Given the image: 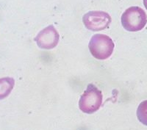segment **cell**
<instances>
[{"mask_svg":"<svg viewBox=\"0 0 147 130\" xmlns=\"http://www.w3.org/2000/svg\"><path fill=\"white\" fill-rule=\"evenodd\" d=\"M113 41L104 34L93 35L88 43V48L93 57L97 60H106L112 55L114 50Z\"/></svg>","mask_w":147,"mask_h":130,"instance_id":"6da1fadb","label":"cell"},{"mask_svg":"<svg viewBox=\"0 0 147 130\" xmlns=\"http://www.w3.org/2000/svg\"><path fill=\"white\" fill-rule=\"evenodd\" d=\"M121 22L123 27L129 32H138L143 30L146 24V13L137 6L130 7L122 14Z\"/></svg>","mask_w":147,"mask_h":130,"instance_id":"7a4b0ae2","label":"cell"},{"mask_svg":"<svg viewBox=\"0 0 147 130\" xmlns=\"http://www.w3.org/2000/svg\"><path fill=\"white\" fill-rule=\"evenodd\" d=\"M102 91L94 84H89L80 98L79 107L85 113H94L102 106Z\"/></svg>","mask_w":147,"mask_h":130,"instance_id":"3957f363","label":"cell"},{"mask_svg":"<svg viewBox=\"0 0 147 130\" xmlns=\"http://www.w3.org/2000/svg\"><path fill=\"white\" fill-rule=\"evenodd\" d=\"M112 18L107 13L100 10L88 12L82 17L84 25L88 30L97 32L109 27Z\"/></svg>","mask_w":147,"mask_h":130,"instance_id":"277c9868","label":"cell"},{"mask_svg":"<svg viewBox=\"0 0 147 130\" xmlns=\"http://www.w3.org/2000/svg\"><path fill=\"white\" fill-rule=\"evenodd\" d=\"M34 40L39 48L42 49H52L58 44L60 35L53 25H49L42 30Z\"/></svg>","mask_w":147,"mask_h":130,"instance_id":"5b68a950","label":"cell"},{"mask_svg":"<svg viewBox=\"0 0 147 130\" xmlns=\"http://www.w3.org/2000/svg\"><path fill=\"white\" fill-rule=\"evenodd\" d=\"M15 85V80L13 77L0 78V100L7 98L10 94Z\"/></svg>","mask_w":147,"mask_h":130,"instance_id":"8992f818","label":"cell"},{"mask_svg":"<svg viewBox=\"0 0 147 130\" xmlns=\"http://www.w3.org/2000/svg\"><path fill=\"white\" fill-rule=\"evenodd\" d=\"M137 117L139 121L147 126V100L143 101L137 110Z\"/></svg>","mask_w":147,"mask_h":130,"instance_id":"52a82bcc","label":"cell"},{"mask_svg":"<svg viewBox=\"0 0 147 130\" xmlns=\"http://www.w3.org/2000/svg\"><path fill=\"white\" fill-rule=\"evenodd\" d=\"M143 2H144V5L145 6L146 9L147 10V0H143Z\"/></svg>","mask_w":147,"mask_h":130,"instance_id":"ba28073f","label":"cell"}]
</instances>
